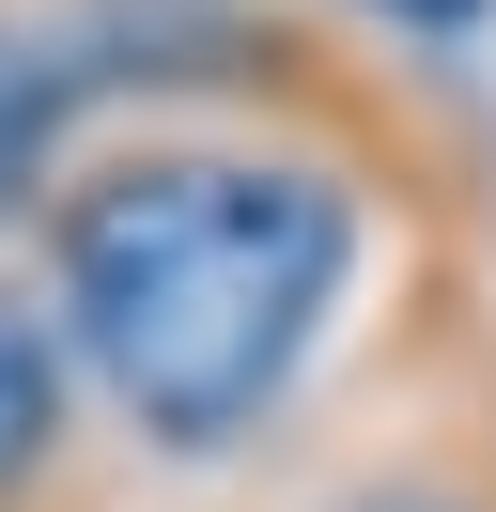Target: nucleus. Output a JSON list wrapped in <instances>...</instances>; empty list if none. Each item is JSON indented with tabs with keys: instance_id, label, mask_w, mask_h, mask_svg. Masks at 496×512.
Instances as JSON below:
<instances>
[{
	"instance_id": "7ed1b4c3",
	"label": "nucleus",
	"mask_w": 496,
	"mask_h": 512,
	"mask_svg": "<svg viewBox=\"0 0 496 512\" xmlns=\"http://www.w3.org/2000/svg\"><path fill=\"white\" fill-rule=\"evenodd\" d=\"M78 94H93V63H78V47H0V218L47 187L62 109H78Z\"/></svg>"
},
{
	"instance_id": "f03ea898",
	"label": "nucleus",
	"mask_w": 496,
	"mask_h": 512,
	"mask_svg": "<svg viewBox=\"0 0 496 512\" xmlns=\"http://www.w3.org/2000/svg\"><path fill=\"white\" fill-rule=\"evenodd\" d=\"M62 404H78V342H62V311H16V295H0V512L62 466Z\"/></svg>"
},
{
	"instance_id": "20e7f679",
	"label": "nucleus",
	"mask_w": 496,
	"mask_h": 512,
	"mask_svg": "<svg viewBox=\"0 0 496 512\" xmlns=\"http://www.w3.org/2000/svg\"><path fill=\"white\" fill-rule=\"evenodd\" d=\"M372 16H388V32H481L496 0H372Z\"/></svg>"
},
{
	"instance_id": "f257e3e1",
	"label": "nucleus",
	"mask_w": 496,
	"mask_h": 512,
	"mask_svg": "<svg viewBox=\"0 0 496 512\" xmlns=\"http://www.w3.org/2000/svg\"><path fill=\"white\" fill-rule=\"evenodd\" d=\"M341 280L357 202L310 156H124L62 202V342L171 466H217L295 404Z\"/></svg>"
},
{
	"instance_id": "39448f33",
	"label": "nucleus",
	"mask_w": 496,
	"mask_h": 512,
	"mask_svg": "<svg viewBox=\"0 0 496 512\" xmlns=\"http://www.w3.org/2000/svg\"><path fill=\"white\" fill-rule=\"evenodd\" d=\"M341 512H465V497H434V481H357Z\"/></svg>"
}]
</instances>
